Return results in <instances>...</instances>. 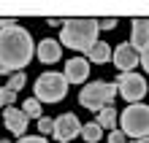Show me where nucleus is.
I'll list each match as a JSON object with an SVG mask.
<instances>
[{
    "mask_svg": "<svg viewBox=\"0 0 149 143\" xmlns=\"http://www.w3.org/2000/svg\"><path fill=\"white\" fill-rule=\"evenodd\" d=\"M52 130H54V119H49V116H41V119H38V132H41V135H49Z\"/></svg>",
    "mask_w": 149,
    "mask_h": 143,
    "instance_id": "19",
    "label": "nucleus"
},
{
    "mask_svg": "<svg viewBox=\"0 0 149 143\" xmlns=\"http://www.w3.org/2000/svg\"><path fill=\"white\" fill-rule=\"evenodd\" d=\"M130 46H133L138 54L149 46V19H133V27H130Z\"/></svg>",
    "mask_w": 149,
    "mask_h": 143,
    "instance_id": "11",
    "label": "nucleus"
},
{
    "mask_svg": "<svg viewBox=\"0 0 149 143\" xmlns=\"http://www.w3.org/2000/svg\"><path fill=\"white\" fill-rule=\"evenodd\" d=\"M109 143H125V132H122V130H111Z\"/></svg>",
    "mask_w": 149,
    "mask_h": 143,
    "instance_id": "22",
    "label": "nucleus"
},
{
    "mask_svg": "<svg viewBox=\"0 0 149 143\" xmlns=\"http://www.w3.org/2000/svg\"><path fill=\"white\" fill-rule=\"evenodd\" d=\"M24 86V73L19 70V73H11V78H8L6 89H11V92H19V89Z\"/></svg>",
    "mask_w": 149,
    "mask_h": 143,
    "instance_id": "17",
    "label": "nucleus"
},
{
    "mask_svg": "<svg viewBox=\"0 0 149 143\" xmlns=\"http://www.w3.org/2000/svg\"><path fill=\"white\" fill-rule=\"evenodd\" d=\"M114 95H117V84L92 81V84L81 86V92H79V103H81V108L98 113L100 108H106V105L114 103Z\"/></svg>",
    "mask_w": 149,
    "mask_h": 143,
    "instance_id": "3",
    "label": "nucleus"
},
{
    "mask_svg": "<svg viewBox=\"0 0 149 143\" xmlns=\"http://www.w3.org/2000/svg\"><path fill=\"white\" fill-rule=\"evenodd\" d=\"M30 59H33L30 30L19 27V24L0 30V76L19 73L24 65H30Z\"/></svg>",
    "mask_w": 149,
    "mask_h": 143,
    "instance_id": "1",
    "label": "nucleus"
},
{
    "mask_svg": "<svg viewBox=\"0 0 149 143\" xmlns=\"http://www.w3.org/2000/svg\"><path fill=\"white\" fill-rule=\"evenodd\" d=\"M138 62H141V65H144V70H146V73H149V46L141 51V59H138Z\"/></svg>",
    "mask_w": 149,
    "mask_h": 143,
    "instance_id": "23",
    "label": "nucleus"
},
{
    "mask_svg": "<svg viewBox=\"0 0 149 143\" xmlns=\"http://www.w3.org/2000/svg\"><path fill=\"white\" fill-rule=\"evenodd\" d=\"M98 19H63L60 30V46L76 49V51H90L98 43Z\"/></svg>",
    "mask_w": 149,
    "mask_h": 143,
    "instance_id": "2",
    "label": "nucleus"
},
{
    "mask_svg": "<svg viewBox=\"0 0 149 143\" xmlns=\"http://www.w3.org/2000/svg\"><path fill=\"white\" fill-rule=\"evenodd\" d=\"M117 122H119V116H117L114 105H106V108L98 111V127L100 130H117Z\"/></svg>",
    "mask_w": 149,
    "mask_h": 143,
    "instance_id": "14",
    "label": "nucleus"
},
{
    "mask_svg": "<svg viewBox=\"0 0 149 143\" xmlns=\"http://www.w3.org/2000/svg\"><path fill=\"white\" fill-rule=\"evenodd\" d=\"M16 143H49V140L43 138V135H22Z\"/></svg>",
    "mask_w": 149,
    "mask_h": 143,
    "instance_id": "20",
    "label": "nucleus"
},
{
    "mask_svg": "<svg viewBox=\"0 0 149 143\" xmlns=\"http://www.w3.org/2000/svg\"><path fill=\"white\" fill-rule=\"evenodd\" d=\"M52 135H54V140H60V143H71L76 135H81V122L76 119V113H60L54 119Z\"/></svg>",
    "mask_w": 149,
    "mask_h": 143,
    "instance_id": "7",
    "label": "nucleus"
},
{
    "mask_svg": "<svg viewBox=\"0 0 149 143\" xmlns=\"http://www.w3.org/2000/svg\"><path fill=\"white\" fill-rule=\"evenodd\" d=\"M14 103H16V92L0 86V108H8V105H14Z\"/></svg>",
    "mask_w": 149,
    "mask_h": 143,
    "instance_id": "18",
    "label": "nucleus"
},
{
    "mask_svg": "<svg viewBox=\"0 0 149 143\" xmlns=\"http://www.w3.org/2000/svg\"><path fill=\"white\" fill-rule=\"evenodd\" d=\"M87 62H95V65H103V62H111V46L106 41H98L95 46L87 51Z\"/></svg>",
    "mask_w": 149,
    "mask_h": 143,
    "instance_id": "13",
    "label": "nucleus"
},
{
    "mask_svg": "<svg viewBox=\"0 0 149 143\" xmlns=\"http://www.w3.org/2000/svg\"><path fill=\"white\" fill-rule=\"evenodd\" d=\"M117 92L125 97L127 103H138L146 95V81L138 73H119L117 78Z\"/></svg>",
    "mask_w": 149,
    "mask_h": 143,
    "instance_id": "6",
    "label": "nucleus"
},
{
    "mask_svg": "<svg viewBox=\"0 0 149 143\" xmlns=\"http://www.w3.org/2000/svg\"><path fill=\"white\" fill-rule=\"evenodd\" d=\"M111 59H114V65H117L122 73H130V68H136V65H138L141 54H138V51L130 46V43H119V46L111 51Z\"/></svg>",
    "mask_w": 149,
    "mask_h": 143,
    "instance_id": "8",
    "label": "nucleus"
},
{
    "mask_svg": "<svg viewBox=\"0 0 149 143\" xmlns=\"http://www.w3.org/2000/svg\"><path fill=\"white\" fill-rule=\"evenodd\" d=\"M6 27H14V19H0V30H6Z\"/></svg>",
    "mask_w": 149,
    "mask_h": 143,
    "instance_id": "25",
    "label": "nucleus"
},
{
    "mask_svg": "<svg viewBox=\"0 0 149 143\" xmlns=\"http://www.w3.org/2000/svg\"><path fill=\"white\" fill-rule=\"evenodd\" d=\"M3 122H6V130L11 132V135H16V138H22L24 130H27V116H24V111L14 108V105L3 108Z\"/></svg>",
    "mask_w": 149,
    "mask_h": 143,
    "instance_id": "9",
    "label": "nucleus"
},
{
    "mask_svg": "<svg viewBox=\"0 0 149 143\" xmlns=\"http://www.w3.org/2000/svg\"><path fill=\"white\" fill-rule=\"evenodd\" d=\"M100 135H103V130L98 127V122L81 124V138H84L87 143H98V140H100Z\"/></svg>",
    "mask_w": 149,
    "mask_h": 143,
    "instance_id": "15",
    "label": "nucleus"
},
{
    "mask_svg": "<svg viewBox=\"0 0 149 143\" xmlns=\"http://www.w3.org/2000/svg\"><path fill=\"white\" fill-rule=\"evenodd\" d=\"M0 143H11V140H0Z\"/></svg>",
    "mask_w": 149,
    "mask_h": 143,
    "instance_id": "27",
    "label": "nucleus"
},
{
    "mask_svg": "<svg viewBox=\"0 0 149 143\" xmlns=\"http://www.w3.org/2000/svg\"><path fill=\"white\" fill-rule=\"evenodd\" d=\"M46 24H49V27H57V24H63V19H57V16H49Z\"/></svg>",
    "mask_w": 149,
    "mask_h": 143,
    "instance_id": "24",
    "label": "nucleus"
},
{
    "mask_svg": "<svg viewBox=\"0 0 149 143\" xmlns=\"http://www.w3.org/2000/svg\"><path fill=\"white\" fill-rule=\"evenodd\" d=\"M133 143H149V135H146V138H136Z\"/></svg>",
    "mask_w": 149,
    "mask_h": 143,
    "instance_id": "26",
    "label": "nucleus"
},
{
    "mask_svg": "<svg viewBox=\"0 0 149 143\" xmlns=\"http://www.w3.org/2000/svg\"><path fill=\"white\" fill-rule=\"evenodd\" d=\"M63 57V46H60V41H52V38H43L38 43V59L43 65H52V62H57Z\"/></svg>",
    "mask_w": 149,
    "mask_h": 143,
    "instance_id": "12",
    "label": "nucleus"
},
{
    "mask_svg": "<svg viewBox=\"0 0 149 143\" xmlns=\"http://www.w3.org/2000/svg\"><path fill=\"white\" fill-rule=\"evenodd\" d=\"M22 111L27 119H41V103L36 100V97H30V100H24L22 103Z\"/></svg>",
    "mask_w": 149,
    "mask_h": 143,
    "instance_id": "16",
    "label": "nucleus"
},
{
    "mask_svg": "<svg viewBox=\"0 0 149 143\" xmlns=\"http://www.w3.org/2000/svg\"><path fill=\"white\" fill-rule=\"evenodd\" d=\"M36 100L38 103H60L68 92V81L63 73H41L36 78Z\"/></svg>",
    "mask_w": 149,
    "mask_h": 143,
    "instance_id": "5",
    "label": "nucleus"
},
{
    "mask_svg": "<svg viewBox=\"0 0 149 143\" xmlns=\"http://www.w3.org/2000/svg\"><path fill=\"white\" fill-rule=\"evenodd\" d=\"M119 130L130 138H146L149 135V105L130 103L119 116Z\"/></svg>",
    "mask_w": 149,
    "mask_h": 143,
    "instance_id": "4",
    "label": "nucleus"
},
{
    "mask_svg": "<svg viewBox=\"0 0 149 143\" xmlns=\"http://www.w3.org/2000/svg\"><path fill=\"white\" fill-rule=\"evenodd\" d=\"M117 27V19L109 16V19H98V30H114Z\"/></svg>",
    "mask_w": 149,
    "mask_h": 143,
    "instance_id": "21",
    "label": "nucleus"
},
{
    "mask_svg": "<svg viewBox=\"0 0 149 143\" xmlns=\"http://www.w3.org/2000/svg\"><path fill=\"white\" fill-rule=\"evenodd\" d=\"M65 81L68 84H84L87 76H90V62H87L84 57H73L65 62Z\"/></svg>",
    "mask_w": 149,
    "mask_h": 143,
    "instance_id": "10",
    "label": "nucleus"
}]
</instances>
